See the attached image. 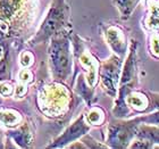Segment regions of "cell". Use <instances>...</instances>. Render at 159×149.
<instances>
[{"instance_id": "cell-1", "label": "cell", "mask_w": 159, "mask_h": 149, "mask_svg": "<svg viewBox=\"0 0 159 149\" xmlns=\"http://www.w3.org/2000/svg\"><path fill=\"white\" fill-rule=\"evenodd\" d=\"M136 48L138 42L132 40L129 46V51L125 64L122 68L120 80H119V90L116 104L114 107V115L117 119H126L131 114L129 107L126 105L125 98L132 90L135 89L138 84V65H136Z\"/></svg>"}, {"instance_id": "cell-2", "label": "cell", "mask_w": 159, "mask_h": 149, "mask_svg": "<svg viewBox=\"0 0 159 149\" xmlns=\"http://www.w3.org/2000/svg\"><path fill=\"white\" fill-rule=\"evenodd\" d=\"M49 59L53 77L58 81L66 80L72 71L70 41L66 35L59 33L52 35V41L49 48Z\"/></svg>"}, {"instance_id": "cell-3", "label": "cell", "mask_w": 159, "mask_h": 149, "mask_svg": "<svg viewBox=\"0 0 159 149\" xmlns=\"http://www.w3.org/2000/svg\"><path fill=\"white\" fill-rule=\"evenodd\" d=\"M68 18V6L65 0H53L52 6L40 29L39 33L34 39V43L43 42L58 33L67 22Z\"/></svg>"}, {"instance_id": "cell-4", "label": "cell", "mask_w": 159, "mask_h": 149, "mask_svg": "<svg viewBox=\"0 0 159 149\" xmlns=\"http://www.w3.org/2000/svg\"><path fill=\"white\" fill-rule=\"evenodd\" d=\"M139 116L125 121H114L108 125L107 143L111 148H127L135 138V131L140 124Z\"/></svg>"}, {"instance_id": "cell-5", "label": "cell", "mask_w": 159, "mask_h": 149, "mask_svg": "<svg viewBox=\"0 0 159 149\" xmlns=\"http://www.w3.org/2000/svg\"><path fill=\"white\" fill-rule=\"evenodd\" d=\"M122 57L111 56L102 64L100 70V79L103 89L111 97H115L117 93V86L122 74Z\"/></svg>"}, {"instance_id": "cell-6", "label": "cell", "mask_w": 159, "mask_h": 149, "mask_svg": "<svg viewBox=\"0 0 159 149\" xmlns=\"http://www.w3.org/2000/svg\"><path fill=\"white\" fill-rule=\"evenodd\" d=\"M90 130L89 125L86 124V122L84 121V116L81 115L79 119L70 124L65 132L61 134L60 137H58L55 141H53L51 145H50V148H60V147H65L66 145L70 143L74 140L79 139L81 137L85 136L88 131Z\"/></svg>"}, {"instance_id": "cell-7", "label": "cell", "mask_w": 159, "mask_h": 149, "mask_svg": "<svg viewBox=\"0 0 159 149\" xmlns=\"http://www.w3.org/2000/svg\"><path fill=\"white\" fill-rule=\"evenodd\" d=\"M106 37L111 49L117 54V56H124L127 49V40L122 29L117 25H111L106 30Z\"/></svg>"}, {"instance_id": "cell-8", "label": "cell", "mask_w": 159, "mask_h": 149, "mask_svg": "<svg viewBox=\"0 0 159 149\" xmlns=\"http://www.w3.org/2000/svg\"><path fill=\"white\" fill-rule=\"evenodd\" d=\"M126 105L129 107L131 110H135L140 114H146L149 108V98L148 95L140 92L138 90H132L125 98Z\"/></svg>"}, {"instance_id": "cell-9", "label": "cell", "mask_w": 159, "mask_h": 149, "mask_svg": "<svg viewBox=\"0 0 159 149\" xmlns=\"http://www.w3.org/2000/svg\"><path fill=\"white\" fill-rule=\"evenodd\" d=\"M135 138H143L153 143V148L159 146V126L147 123H140L135 131Z\"/></svg>"}, {"instance_id": "cell-10", "label": "cell", "mask_w": 159, "mask_h": 149, "mask_svg": "<svg viewBox=\"0 0 159 149\" xmlns=\"http://www.w3.org/2000/svg\"><path fill=\"white\" fill-rule=\"evenodd\" d=\"M139 2L140 0H114V3L118 9L120 16L125 20L131 16V14L135 9Z\"/></svg>"}, {"instance_id": "cell-11", "label": "cell", "mask_w": 159, "mask_h": 149, "mask_svg": "<svg viewBox=\"0 0 159 149\" xmlns=\"http://www.w3.org/2000/svg\"><path fill=\"white\" fill-rule=\"evenodd\" d=\"M155 3H150L149 20H148V27L150 29H158L159 27V1L153 0Z\"/></svg>"}, {"instance_id": "cell-12", "label": "cell", "mask_w": 159, "mask_h": 149, "mask_svg": "<svg viewBox=\"0 0 159 149\" xmlns=\"http://www.w3.org/2000/svg\"><path fill=\"white\" fill-rule=\"evenodd\" d=\"M150 54L159 59V33H153L150 37Z\"/></svg>"}, {"instance_id": "cell-13", "label": "cell", "mask_w": 159, "mask_h": 149, "mask_svg": "<svg viewBox=\"0 0 159 149\" xmlns=\"http://www.w3.org/2000/svg\"><path fill=\"white\" fill-rule=\"evenodd\" d=\"M103 119V113L100 108H93L90 114L88 115V121L89 123H92V124H98V123L102 122Z\"/></svg>"}, {"instance_id": "cell-14", "label": "cell", "mask_w": 159, "mask_h": 149, "mask_svg": "<svg viewBox=\"0 0 159 149\" xmlns=\"http://www.w3.org/2000/svg\"><path fill=\"white\" fill-rule=\"evenodd\" d=\"M129 148H142V149H149L153 148V143L151 141L143 138H136L135 140H132V143L129 145Z\"/></svg>"}, {"instance_id": "cell-15", "label": "cell", "mask_w": 159, "mask_h": 149, "mask_svg": "<svg viewBox=\"0 0 159 149\" xmlns=\"http://www.w3.org/2000/svg\"><path fill=\"white\" fill-rule=\"evenodd\" d=\"M148 95V98H149V108H148V112L150 113L152 110H156L159 108V93L158 92H147Z\"/></svg>"}, {"instance_id": "cell-16", "label": "cell", "mask_w": 159, "mask_h": 149, "mask_svg": "<svg viewBox=\"0 0 159 149\" xmlns=\"http://www.w3.org/2000/svg\"><path fill=\"white\" fill-rule=\"evenodd\" d=\"M83 143L84 145H86V146L89 147V148H105V145H100V143H98V141H96V140H93L91 137L86 136L83 138Z\"/></svg>"}]
</instances>
